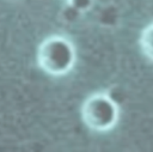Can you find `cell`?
<instances>
[{
	"label": "cell",
	"mask_w": 153,
	"mask_h": 152,
	"mask_svg": "<svg viewBox=\"0 0 153 152\" xmlns=\"http://www.w3.org/2000/svg\"><path fill=\"white\" fill-rule=\"evenodd\" d=\"M76 59L73 44L59 36L49 37L41 43L37 51L39 67L48 74L63 75L71 71Z\"/></svg>",
	"instance_id": "1"
},
{
	"label": "cell",
	"mask_w": 153,
	"mask_h": 152,
	"mask_svg": "<svg viewBox=\"0 0 153 152\" xmlns=\"http://www.w3.org/2000/svg\"><path fill=\"white\" fill-rule=\"evenodd\" d=\"M81 118L92 130H109L116 124L118 118L117 103L108 93L92 95L82 103Z\"/></svg>",
	"instance_id": "2"
},
{
	"label": "cell",
	"mask_w": 153,
	"mask_h": 152,
	"mask_svg": "<svg viewBox=\"0 0 153 152\" xmlns=\"http://www.w3.org/2000/svg\"><path fill=\"white\" fill-rule=\"evenodd\" d=\"M140 48L147 57L153 60V23L146 26L141 32Z\"/></svg>",
	"instance_id": "3"
},
{
	"label": "cell",
	"mask_w": 153,
	"mask_h": 152,
	"mask_svg": "<svg viewBox=\"0 0 153 152\" xmlns=\"http://www.w3.org/2000/svg\"><path fill=\"white\" fill-rule=\"evenodd\" d=\"M92 4H93V0H68V5H71L72 7H74L81 13L90 10Z\"/></svg>",
	"instance_id": "4"
}]
</instances>
